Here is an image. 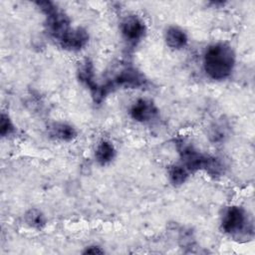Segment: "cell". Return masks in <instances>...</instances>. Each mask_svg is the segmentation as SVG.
I'll return each instance as SVG.
<instances>
[{
    "label": "cell",
    "mask_w": 255,
    "mask_h": 255,
    "mask_svg": "<svg viewBox=\"0 0 255 255\" xmlns=\"http://www.w3.org/2000/svg\"><path fill=\"white\" fill-rule=\"evenodd\" d=\"M248 219L246 212L238 206L229 207L222 217V229L229 234H238L246 229Z\"/></svg>",
    "instance_id": "obj_3"
},
{
    "label": "cell",
    "mask_w": 255,
    "mask_h": 255,
    "mask_svg": "<svg viewBox=\"0 0 255 255\" xmlns=\"http://www.w3.org/2000/svg\"><path fill=\"white\" fill-rule=\"evenodd\" d=\"M104 251L101 250L99 247L97 246H93V247H90V248H87V250L85 251V253H89V254H101L103 253Z\"/></svg>",
    "instance_id": "obj_14"
},
{
    "label": "cell",
    "mask_w": 255,
    "mask_h": 255,
    "mask_svg": "<svg viewBox=\"0 0 255 255\" xmlns=\"http://www.w3.org/2000/svg\"><path fill=\"white\" fill-rule=\"evenodd\" d=\"M89 40L88 33L83 28L71 29L67 34H65L59 41L62 48L70 51H77L82 49Z\"/></svg>",
    "instance_id": "obj_5"
},
{
    "label": "cell",
    "mask_w": 255,
    "mask_h": 255,
    "mask_svg": "<svg viewBox=\"0 0 255 255\" xmlns=\"http://www.w3.org/2000/svg\"><path fill=\"white\" fill-rule=\"evenodd\" d=\"M188 176V170L181 165H173L169 169V179L174 185L182 184Z\"/></svg>",
    "instance_id": "obj_11"
},
{
    "label": "cell",
    "mask_w": 255,
    "mask_h": 255,
    "mask_svg": "<svg viewBox=\"0 0 255 255\" xmlns=\"http://www.w3.org/2000/svg\"><path fill=\"white\" fill-rule=\"evenodd\" d=\"M121 29L125 39L130 43L139 41L145 33L144 23L134 15L126 17L122 22Z\"/></svg>",
    "instance_id": "obj_4"
},
{
    "label": "cell",
    "mask_w": 255,
    "mask_h": 255,
    "mask_svg": "<svg viewBox=\"0 0 255 255\" xmlns=\"http://www.w3.org/2000/svg\"><path fill=\"white\" fill-rule=\"evenodd\" d=\"M78 76H79L80 81L82 83H84L91 90L93 97L95 98V96L97 95V93L99 91L100 86H98L94 80L95 78H94L93 64L88 60L81 63L79 66V69H78Z\"/></svg>",
    "instance_id": "obj_7"
},
{
    "label": "cell",
    "mask_w": 255,
    "mask_h": 255,
    "mask_svg": "<svg viewBox=\"0 0 255 255\" xmlns=\"http://www.w3.org/2000/svg\"><path fill=\"white\" fill-rule=\"evenodd\" d=\"M50 133L57 139L60 140H71L76 136L75 128L65 123H55L50 127Z\"/></svg>",
    "instance_id": "obj_9"
},
{
    "label": "cell",
    "mask_w": 255,
    "mask_h": 255,
    "mask_svg": "<svg viewBox=\"0 0 255 255\" xmlns=\"http://www.w3.org/2000/svg\"><path fill=\"white\" fill-rule=\"evenodd\" d=\"M14 130V127L9 119L8 116L2 114L1 121H0V132L3 136L10 134Z\"/></svg>",
    "instance_id": "obj_13"
},
{
    "label": "cell",
    "mask_w": 255,
    "mask_h": 255,
    "mask_svg": "<svg viewBox=\"0 0 255 255\" xmlns=\"http://www.w3.org/2000/svg\"><path fill=\"white\" fill-rule=\"evenodd\" d=\"M234 64V52L227 44H213L207 48L204 54L203 66L205 73L213 80H223L229 77Z\"/></svg>",
    "instance_id": "obj_1"
},
{
    "label": "cell",
    "mask_w": 255,
    "mask_h": 255,
    "mask_svg": "<svg viewBox=\"0 0 255 255\" xmlns=\"http://www.w3.org/2000/svg\"><path fill=\"white\" fill-rule=\"evenodd\" d=\"M157 109L154 104L147 100H138L133 104L130 110V115L137 122H146L154 118Z\"/></svg>",
    "instance_id": "obj_6"
},
{
    "label": "cell",
    "mask_w": 255,
    "mask_h": 255,
    "mask_svg": "<svg viewBox=\"0 0 255 255\" xmlns=\"http://www.w3.org/2000/svg\"><path fill=\"white\" fill-rule=\"evenodd\" d=\"M115 152L116 151H115L114 145L110 141L103 140L97 146L96 153H95L96 159L100 164L105 165L114 158Z\"/></svg>",
    "instance_id": "obj_10"
},
{
    "label": "cell",
    "mask_w": 255,
    "mask_h": 255,
    "mask_svg": "<svg viewBox=\"0 0 255 255\" xmlns=\"http://www.w3.org/2000/svg\"><path fill=\"white\" fill-rule=\"evenodd\" d=\"M165 42L172 49H181L187 43V36L180 28L169 27L165 32Z\"/></svg>",
    "instance_id": "obj_8"
},
{
    "label": "cell",
    "mask_w": 255,
    "mask_h": 255,
    "mask_svg": "<svg viewBox=\"0 0 255 255\" xmlns=\"http://www.w3.org/2000/svg\"><path fill=\"white\" fill-rule=\"evenodd\" d=\"M26 222L35 228H41L45 224V217L44 215L37 209H31L29 210L26 215Z\"/></svg>",
    "instance_id": "obj_12"
},
{
    "label": "cell",
    "mask_w": 255,
    "mask_h": 255,
    "mask_svg": "<svg viewBox=\"0 0 255 255\" xmlns=\"http://www.w3.org/2000/svg\"><path fill=\"white\" fill-rule=\"evenodd\" d=\"M177 150L182 161V165L188 171L204 169L208 156L200 153L192 144L181 140L177 143Z\"/></svg>",
    "instance_id": "obj_2"
}]
</instances>
